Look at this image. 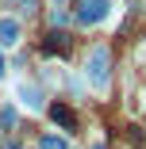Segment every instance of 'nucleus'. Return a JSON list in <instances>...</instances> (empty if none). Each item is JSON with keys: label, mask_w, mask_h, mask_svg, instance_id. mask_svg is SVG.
Returning a JSON list of instances; mask_svg holds the SVG:
<instances>
[{"label": "nucleus", "mask_w": 146, "mask_h": 149, "mask_svg": "<svg viewBox=\"0 0 146 149\" xmlns=\"http://www.w3.org/2000/svg\"><path fill=\"white\" fill-rule=\"evenodd\" d=\"M16 123H19L16 107H0V130H16Z\"/></svg>", "instance_id": "obj_7"}, {"label": "nucleus", "mask_w": 146, "mask_h": 149, "mask_svg": "<svg viewBox=\"0 0 146 149\" xmlns=\"http://www.w3.org/2000/svg\"><path fill=\"white\" fill-rule=\"evenodd\" d=\"M0 77H4V54H0Z\"/></svg>", "instance_id": "obj_11"}, {"label": "nucleus", "mask_w": 146, "mask_h": 149, "mask_svg": "<svg viewBox=\"0 0 146 149\" xmlns=\"http://www.w3.org/2000/svg\"><path fill=\"white\" fill-rule=\"evenodd\" d=\"M96 149H104V145H96Z\"/></svg>", "instance_id": "obj_13"}, {"label": "nucleus", "mask_w": 146, "mask_h": 149, "mask_svg": "<svg viewBox=\"0 0 146 149\" xmlns=\"http://www.w3.org/2000/svg\"><path fill=\"white\" fill-rule=\"evenodd\" d=\"M19 35H23V31H19V23H16V19H8V15L0 19V46H16Z\"/></svg>", "instance_id": "obj_3"}, {"label": "nucleus", "mask_w": 146, "mask_h": 149, "mask_svg": "<svg viewBox=\"0 0 146 149\" xmlns=\"http://www.w3.org/2000/svg\"><path fill=\"white\" fill-rule=\"evenodd\" d=\"M108 65H111V54H108L104 46H96V50L89 54V84H92V88H104V84H108Z\"/></svg>", "instance_id": "obj_1"}, {"label": "nucleus", "mask_w": 146, "mask_h": 149, "mask_svg": "<svg viewBox=\"0 0 146 149\" xmlns=\"http://www.w3.org/2000/svg\"><path fill=\"white\" fill-rule=\"evenodd\" d=\"M108 8H111V0H77V23L96 27V23L108 15Z\"/></svg>", "instance_id": "obj_2"}, {"label": "nucleus", "mask_w": 146, "mask_h": 149, "mask_svg": "<svg viewBox=\"0 0 146 149\" xmlns=\"http://www.w3.org/2000/svg\"><path fill=\"white\" fill-rule=\"evenodd\" d=\"M12 4H16L19 12H35V0H12Z\"/></svg>", "instance_id": "obj_10"}, {"label": "nucleus", "mask_w": 146, "mask_h": 149, "mask_svg": "<svg viewBox=\"0 0 146 149\" xmlns=\"http://www.w3.org/2000/svg\"><path fill=\"white\" fill-rule=\"evenodd\" d=\"M4 149H19V145H16V141H8V145H4Z\"/></svg>", "instance_id": "obj_12"}, {"label": "nucleus", "mask_w": 146, "mask_h": 149, "mask_svg": "<svg viewBox=\"0 0 146 149\" xmlns=\"http://www.w3.org/2000/svg\"><path fill=\"white\" fill-rule=\"evenodd\" d=\"M69 15H66V0H54V8H50V23H58V27H62Z\"/></svg>", "instance_id": "obj_8"}, {"label": "nucleus", "mask_w": 146, "mask_h": 149, "mask_svg": "<svg viewBox=\"0 0 146 149\" xmlns=\"http://www.w3.org/2000/svg\"><path fill=\"white\" fill-rule=\"evenodd\" d=\"M19 96L27 100V107H35V111L42 107V96H39V88H35V84H23V88H19Z\"/></svg>", "instance_id": "obj_6"}, {"label": "nucleus", "mask_w": 146, "mask_h": 149, "mask_svg": "<svg viewBox=\"0 0 146 149\" xmlns=\"http://www.w3.org/2000/svg\"><path fill=\"white\" fill-rule=\"evenodd\" d=\"M50 118L58 126H73L77 118H73V107H66V103H50Z\"/></svg>", "instance_id": "obj_5"}, {"label": "nucleus", "mask_w": 146, "mask_h": 149, "mask_svg": "<svg viewBox=\"0 0 146 149\" xmlns=\"http://www.w3.org/2000/svg\"><path fill=\"white\" fill-rule=\"evenodd\" d=\"M42 149H66L62 138H42Z\"/></svg>", "instance_id": "obj_9"}, {"label": "nucleus", "mask_w": 146, "mask_h": 149, "mask_svg": "<svg viewBox=\"0 0 146 149\" xmlns=\"http://www.w3.org/2000/svg\"><path fill=\"white\" fill-rule=\"evenodd\" d=\"M66 46H69L66 35H62V31H54V35H46V42L39 46V54H42V57H50V54H66Z\"/></svg>", "instance_id": "obj_4"}]
</instances>
